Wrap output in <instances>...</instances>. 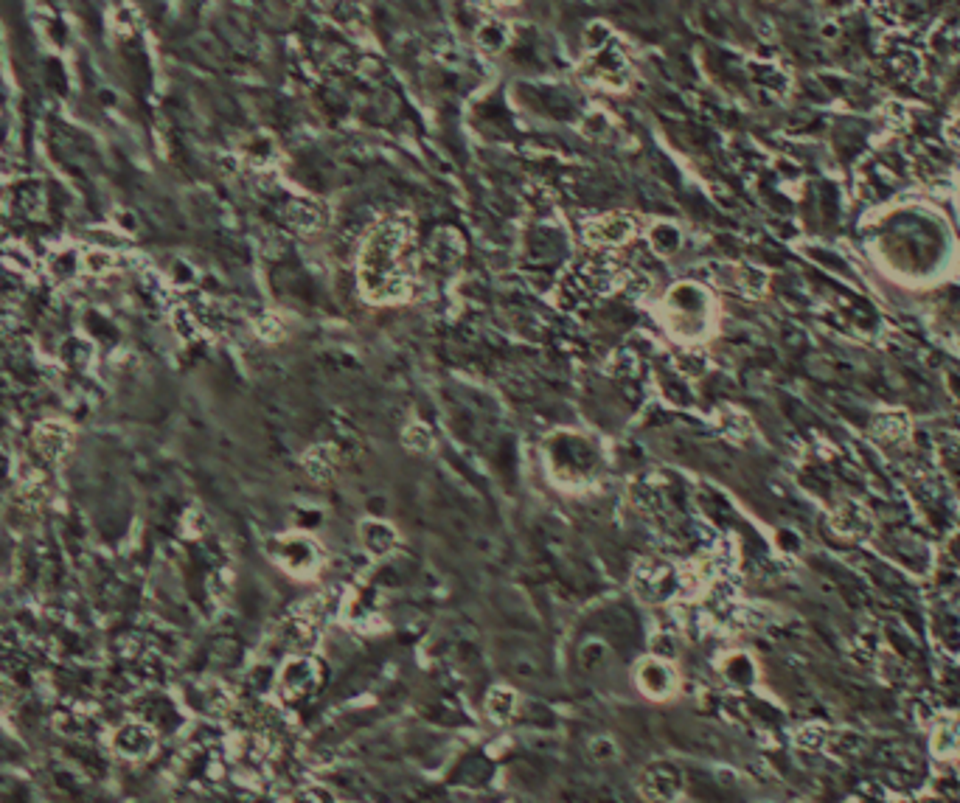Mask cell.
Listing matches in <instances>:
<instances>
[{
  "label": "cell",
  "mask_w": 960,
  "mask_h": 803,
  "mask_svg": "<svg viewBox=\"0 0 960 803\" xmlns=\"http://www.w3.org/2000/svg\"><path fill=\"white\" fill-rule=\"evenodd\" d=\"M360 290L374 303L401 301L413 281V225L408 217H388L371 228L357 264Z\"/></svg>",
  "instance_id": "1"
},
{
  "label": "cell",
  "mask_w": 960,
  "mask_h": 803,
  "mask_svg": "<svg viewBox=\"0 0 960 803\" xmlns=\"http://www.w3.org/2000/svg\"><path fill=\"white\" fill-rule=\"evenodd\" d=\"M663 327L671 337L697 343L714 329V298L694 281L674 284L663 298Z\"/></svg>",
  "instance_id": "2"
},
{
  "label": "cell",
  "mask_w": 960,
  "mask_h": 803,
  "mask_svg": "<svg viewBox=\"0 0 960 803\" xmlns=\"http://www.w3.org/2000/svg\"><path fill=\"white\" fill-rule=\"evenodd\" d=\"M582 76L587 82L607 87V90H621L629 82V56L621 46L618 37L607 40L601 48L587 51L582 62Z\"/></svg>",
  "instance_id": "3"
},
{
  "label": "cell",
  "mask_w": 960,
  "mask_h": 803,
  "mask_svg": "<svg viewBox=\"0 0 960 803\" xmlns=\"http://www.w3.org/2000/svg\"><path fill=\"white\" fill-rule=\"evenodd\" d=\"M320 666L310 655H293L276 672V694L284 705L306 702L320 688Z\"/></svg>",
  "instance_id": "4"
},
{
  "label": "cell",
  "mask_w": 960,
  "mask_h": 803,
  "mask_svg": "<svg viewBox=\"0 0 960 803\" xmlns=\"http://www.w3.org/2000/svg\"><path fill=\"white\" fill-rule=\"evenodd\" d=\"M683 787H685V781H683L680 767L666 758L649 761L638 773V795L646 803H677L683 795Z\"/></svg>",
  "instance_id": "5"
},
{
  "label": "cell",
  "mask_w": 960,
  "mask_h": 803,
  "mask_svg": "<svg viewBox=\"0 0 960 803\" xmlns=\"http://www.w3.org/2000/svg\"><path fill=\"white\" fill-rule=\"evenodd\" d=\"M276 562L298 579H310L323 565V551L310 534H284L276 542Z\"/></svg>",
  "instance_id": "6"
},
{
  "label": "cell",
  "mask_w": 960,
  "mask_h": 803,
  "mask_svg": "<svg viewBox=\"0 0 960 803\" xmlns=\"http://www.w3.org/2000/svg\"><path fill=\"white\" fill-rule=\"evenodd\" d=\"M638 231H641L638 217H632L626 211H609L587 222L584 239L587 244L599 247V251H612V247H621L629 239H635Z\"/></svg>",
  "instance_id": "7"
},
{
  "label": "cell",
  "mask_w": 960,
  "mask_h": 803,
  "mask_svg": "<svg viewBox=\"0 0 960 803\" xmlns=\"http://www.w3.org/2000/svg\"><path fill=\"white\" fill-rule=\"evenodd\" d=\"M635 685L638 691L646 697V700H668L677 694L680 688V675L671 660H663V658H655V655H646L638 660L635 666Z\"/></svg>",
  "instance_id": "8"
},
{
  "label": "cell",
  "mask_w": 960,
  "mask_h": 803,
  "mask_svg": "<svg viewBox=\"0 0 960 803\" xmlns=\"http://www.w3.org/2000/svg\"><path fill=\"white\" fill-rule=\"evenodd\" d=\"M635 590L646 601H668L671 592H680L677 570L663 559H649L635 567Z\"/></svg>",
  "instance_id": "9"
},
{
  "label": "cell",
  "mask_w": 960,
  "mask_h": 803,
  "mask_svg": "<svg viewBox=\"0 0 960 803\" xmlns=\"http://www.w3.org/2000/svg\"><path fill=\"white\" fill-rule=\"evenodd\" d=\"M360 545H362V551H366L371 559H385V557H391V553L396 551L399 534H396V528H393L391 523L371 517V520H362V523H360Z\"/></svg>",
  "instance_id": "10"
},
{
  "label": "cell",
  "mask_w": 960,
  "mask_h": 803,
  "mask_svg": "<svg viewBox=\"0 0 960 803\" xmlns=\"http://www.w3.org/2000/svg\"><path fill=\"white\" fill-rule=\"evenodd\" d=\"M115 750L127 758H144L155 748V731L144 722H129L115 731Z\"/></svg>",
  "instance_id": "11"
},
{
  "label": "cell",
  "mask_w": 960,
  "mask_h": 803,
  "mask_svg": "<svg viewBox=\"0 0 960 803\" xmlns=\"http://www.w3.org/2000/svg\"><path fill=\"white\" fill-rule=\"evenodd\" d=\"M517 711H520V697L511 685H492L484 700V714L494 724H509L514 722Z\"/></svg>",
  "instance_id": "12"
},
{
  "label": "cell",
  "mask_w": 960,
  "mask_h": 803,
  "mask_svg": "<svg viewBox=\"0 0 960 803\" xmlns=\"http://www.w3.org/2000/svg\"><path fill=\"white\" fill-rule=\"evenodd\" d=\"M832 528L842 537H868L873 531V517L859 503H842L832 514Z\"/></svg>",
  "instance_id": "13"
},
{
  "label": "cell",
  "mask_w": 960,
  "mask_h": 803,
  "mask_svg": "<svg viewBox=\"0 0 960 803\" xmlns=\"http://www.w3.org/2000/svg\"><path fill=\"white\" fill-rule=\"evenodd\" d=\"M932 753L938 758H949L960 753V714H944L932 728L930 736Z\"/></svg>",
  "instance_id": "14"
},
{
  "label": "cell",
  "mask_w": 960,
  "mask_h": 803,
  "mask_svg": "<svg viewBox=\"0 0 960 803\" xmlns=\"http://www.w3.org/2000/svg\"><path fill=\"white\" fill-rule=\"evenodd\" d=\"M719 672H722V677L727 683L736 685V688H750L756 683V677H758L753 658L744 655V652H731L727 658H722Z\"/></svg>",
  "instance_id": "15"
},
{
  "label": "cell",
  "mask_w": 960,
  "mask_h": 803,
  "mask_svg": "<svg viewBox=\"0 0 960 803\" xmlns=\"http://www.w3.org/2000/svg\"><path fill=\"white\" fill-rule=\"evenodd\" d=\"M34 442H37V450H40L46 458H51V461H56L65 450H68V442H70V433L60 425V422H46L43 427H37L34 433Z\"/></svg>",
  "instance_id": "16"
},
{
  "label": "cell",
  "mask_w": 960,
  "mask_h": 803,
  "mask_svg": "<svg viewBox=\"0 0 960 803\" xmlns=\"http://www.w3.org/2000/svg\"><path fill=\"white\" fill-rule=\"evenodd\" d=\"M873 433L885 442H905L910 433V418L905 410H879L873 416Z\"/></svg>",
  "instance_id": "17"
},
{
  "label": "cell",
  "mask_w": 960,
  "mask_h": 803,
  "mask_svg": "<svg viewBox=\"0 0 960 803\" xmlns=\"http://www.w3.org/2000/svg\"><path fill=\"white\" fill-rule=\"evenodd\" d=\"M649 244L658 256H674L683 247V234L671 222H655L649 228Z\"/></svg>",
  "instance_id": "18"
},
{
  "label": "cell",
  "mask_w": 960,
  "mask_h": 803,
  "mask_svg": "<svg viewBox=\"0 0 960 803\" xmlns=\"http://www.w3.org/2000/svg\"><path fill=\"white\" fill-rule=\"evenodd\" d=\"M335 467H337V458H335L332 447H312L303 452V469L312 481H329L335 475Z\"/></svg>",
  "instance_id": "19"
},
{
  "label": "cell",
  "mask_w": 960,
  "mask_h": 803,
  "mask_svg": "<svg viewBox=\"0 0 960 803\" xmlns=\"http://www.w3.org/2000/svg\"><path fill=\"white\" fill-rule=\"evenodd\" d=\"M475 40H477V46L484 48V51L497 54V51H503V48L509 46L511 29H509L503 21H486V23H480L477 34H475Z\"/></svg>",
  "instance_id": "20"
},
{
  "label": "cell",
  "mask_w": 960,
  "mask_h": 803,
  "mask_svg": "<svg viewBox=\"0 0 960 803\" xmlns=\"http://www.w3.org/2000/svg\"><path fill=\"white\" fill-rule=\"evenodd\" d=\"M290 219H293L295 228H301L303 234H312L323 225L326 214H323V208L318 203H312V200H295L290 205Z\"/></svg>",
  "instance_id": "21"
},
{
  "label": "cell",
  "mask_w": 960,
  "mask_h": 803,
  "mask_svg": "<svg viewBox=\"0 0 960 803\" xmlns=\"http://www.w3.org/2000/svg\"><path fill=\"white\" fill-rule=\"evenodd\" d=\"M716 422H719V430L727 438H747L753 433V422L736 408H722L719 416H716Z\"/></svg>",
  "instance_id": "22"
},
{
  "label": "cell",
  "mask_w": 960,
  "mask_h": 803,
  "mask_svg": "<svg viewBox=\"0 0 960 803\" xmlns=\"http://www.w3.org/2000/svg\"><path fill=\"white\" fill-rule=\"evenodd\" d=\"M115 267V256L104 247H90V251L82 253V273L87 276H104Z\"/></svg>",
  "instance_id": "23"
},
{
  "label": "cell",
  "mask_w": 960,
  "mask_h": 803,
  "mask_svg": "<svg viewBox=\"0 0 960 803\" xmlns=\"http://www.w3.org/2000/svg\"><path fill=\"white\" fill-rule=\"evenodd\" d=\"M430 253H433L435 261L450 264V261H455V259L460 256V239H458L455 234H450V231H441L438 236H433Z\"/></svg>",
  "instance_id": "24"
},
{
  "label": "cell",
  "mask_w": 960,
  "mask_h": 803,
  "mask_svg": "<svg viewBox=\"0 0 960 803\" xmlns=\"http://www.w3.org/2000/svg\"><path fill=\"white\" fill-rule=\"evenodd\" d=\"M290 803H340V800L329 787H323V783L312 781V783H303V787H298L293 792Z\"/></svg>",
  "instance_id": "25"
},
{
  "label": "cell",
  "mask_w": 960,
  "mask_h": 803,
  "mask_svg": "<svg viewBox=\"0 0 960 803\" xmlns=\"http://www.w3.org/2000/svg\"><path fill=\"white\" fill-rule=\"evenodd\" d=\"M587 750H590V758H592L595 764H612V761H618V756H621L618 741L609 739V736H595V739H590Z\"/></svg>",
  "instance_id": "26"
},
{
  "label": "cell",
  "mask_w": 960,
  "mask_h": 803,
  "mask_svg": "<svg viewBox=\"0 0 960 803\" xmlns=\"http://www.w3.org/2000/svg\"><path fill=\"white\" fill-rule=\"evenodd\" d=\"M401 438H405V444H408L410 450H416V452H427V450H433V444H435V435H433V430H430L425 422H410Z\"/></svg>",
  "instance_id": "27"
},
{
  "label": "cell",
  "mask_w": 960,
  "mask_h": 803,
  "mask_svg": "<svg viewBox=\"0 0 960 803\" xmlns=\"http://www.w3.org/2000/svg\"><path fill=\"white\" fill-rule=\"evenodd\" d=\"M829 741V733L820 724H803V728L795 733V744L800 750H820L823 744Z\"/></svg>",
  "instance_id": "28"
},
{
  "label": "cell",
  "mask_w": 960,
  "mask_h": 803,
  "mask_svg": "<svg viewBox=\"0 0 960 803\" xmlns=\"http://www.w3.org/2000/svg\"><path fill=\"white\" fill-rule=\"evenodd\" d=\"M4 261H6V267H12V270H23V273H29L31 267H34V256L26 251L23 244H17V242H12V244L4 247Z\"/></svg>",
  "instance_id": "29"
},
{
  "label": "cell",
  "mask_w": 960,
  "mask_h": 803,
  "mask_svg": "<svg viewBox=\"0 0 960 803\" xmlns=\"http://www.w3.org/2000/svg\"><path fill=\"white\" fill-rule=\"evenodd\" d=\"M651 655L663 658V660H674L677 658V638L671 635L668 629H663V633H658L655 638H651Z\"/></svg>",
  "instance_id": "30"
},
{
  "label": "cell",
  "mask_w": 960,
  "mask_h": 803,
  "mask_svg": "<svg viewBox=\"0 0 960 803\" xmlns=\"http://www.w3.org/2000/svg\"><path fill=\"white\" fill-rule=\"evenodd\" d=\"M579 660L584 668H599L607 660V646L601 641H587L579 652Z\"/></svg>",
  "instance_id": "31"
},
{
  "label": "cell",
  "mask_w": 960,
  "mask_h": 803,
  "mask_svg": "<svg viewBox=\"0 0 960 803\" xmlns=\"http://www.w3.org/2000/svg\"><path fill=\"white\" fill-rule=\"evenodd\" d=\"M705 368H708V360L702 354H697V352H685V354L677 357V371L683 377H699Z\"/></svg>",
  "instance_id": "32"
},
{
  "label": "cell",
  "mask_w": 960,
  "mask_h": 803,
  "mask_svg": "<svg viewBox=\"0 0 960 803\" xmlns=\"http://www.w3.org/2000/svg\"><path fill=\"white\" fill-rule=\"evenodd\" d=\"M947 138H949L955 146H960V119H952V121L947 124Z\"/></svg>",
  "instance_id": "33"
},
{
  "label": "cell",
  "mask_w": 960,
  "mask_h": 803,
  "mask_svg": "<svg viewBox=\"0 0 960 803\" xmlns=\"http://www.w3.org/2000/svg\"><path fill=\"white\" fill-rule=\"evenodd\" d=\"M489 4H492V6H514L517 0H489Z\"/></svg>",
  "instance_id": "34"
}]
</instances>
